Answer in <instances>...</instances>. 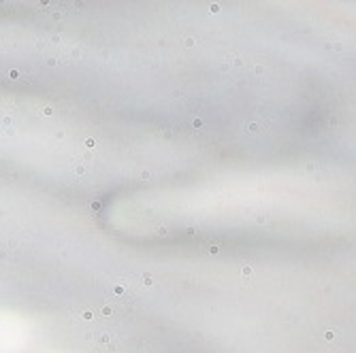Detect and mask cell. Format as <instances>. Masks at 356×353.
I'll return each instance as SVG.
<instances>
[{
    "instance_id": "6",
    "label": "cell",
    "mask_w": 356,
    "mask_h": 353,
    "mask_svg": "<svg viewBox=\"0 0 356 353\" xmlns=\"http://www.w3.org/2000/svg\"><path fill=\"white\" fill-rule=\"evenodd\" d=\"M43 115H54V111H51V106H43Z\"/></svg>"
},
{
    "instance_id": "10",
    "label": "cell",
    "mask_w": 356,
    "mask_h": 353,
    "mask_svg": "<svg viewBox=\"0 0 356 353\" xmlns=\"http://www.w3.org/2000/svg\"><path fill=\"white\" fill-rule=\"evenodd\" d=\"M218 251H220V249H218L216 245H211V247H209V253H218Z\"/></svg>"
},
{
    "instance_id": "3",
    "label": "cell",
    "mask_w": 356,
    "mask_h": 353,
    "mask_svg": "<svg viewBox=\"0 0 356 353\" xmlns=\"http://www.w3.org/2000/svg\"><path fill=\"white\" fill-rule=\"evenodd\" d=\"M85 145H87L90 149H94V147H96V140H94V138H87V140H85Z\"/></svg>"
},
{
    "instance_id": "2",
    "label": "cell",
    "mask_w": 356,
    "mask_h": 353,
    "mask_svg": "<svg viewBox=\"0 0 356 353\" xmlns=\"http://www.w3.org/2000/svg\"><path fill=\"white\" fill-rule=\"evenodd\" d=\"M241 274H243V277H250V274H252V266H250V264H245V266L241 268Z\"/></svg>"
},
{
    "instance_id": "9",
    "label": "cell",
    "mask_w": 356,
    "mask_h": 353,
    "mask_svg": "<svg viewBox=\"0 0 356 353\" xmlns=\"http://www.w3.org/2000/svg\"><path fill=\"white\" fill-rule=\"evenodd\" d=\"M330 47H335L337 51H341V49H343V47H341V43H333V45H330Z\"/></svg>"
},
{
    "instance_id": "5",
    "label": "cell",
    "mask_w": 356,
    "mask_h": 353,
    "mask_svg": "<svg viewBox=\"0 0 356 353\" xmlns=\"http://www.w3.org/2000/svg\"><path fill=\"white\" fill-rule=\"evenodd\" d=\"M186 47H194V38H192V36L186 38Z\"/></svg>"
},
{
    "instance_id": "8",
    "label": "cell",
    "mask_w": 356,
    "mask_h": 353,
    "mask_svg": "<svg viewBox=\"0 0 356 353\" xmlns=\"http://www.w3.org/2000/svg\"><path fill=\"white\" fill-rule=\"evenodd\" d=\"M143 283H145V285H152V277H149V274H143Z\"/></svg>"
},
{
    "instance_id": "1",
    "label": "cell",
    "mask_w": 356,
    "mask_h": 353,
    "mask_svg": "<svg viewBox=\"0 0 356 353\" xmlns=\"http://www.w3.org/2000/svg\"><path fill=\"white\" fill-rule=\"evenodd\" d=\"M245 130H247L250 134H258V124H247Z\"/></svg>"
},
{
    "instance_id": "7",
    "label": "cell",
    "mask_w": 356,
    "mask_h": 353,
    "mask_svg": "<svg viewBox=\"0 0 356 353\" xmlns=\"http://www.w3.org/2000/svg\"><path fill=\"white\" fill-rule=\"evenodd\" d=\"M267 219H269V217H267V215H258V217H256V221H258V223H265V221H267Z\"/></svg>"
},
{
    "instance_id": "11",
    "label": "cell",
    "mask_w": 356,
    "mask_h": 353,
    "mask_svg": "<svg viewBox=\"0 0 356 353\" xmlns=\"http://www.w3.org/2000/svg\"><path fill=\"white\" fill-rule=\"evenodd\" d=\"M141 179H143V181H147V179H149V172H147V170H145V172H141Z\"/></svg>"
},
{
    "instance_id": "4",
    "label": "cell",
    "mask_w": 356,
    "mask_h": 353,
    "mask_svg": "<svg viewBox=\"0 0 356 353\" xmlns=\"http://www.w3.org/2000/svg\"><path fill=\"white\" fill-rule=\"evenodd\" d=\"M73 172H77V175H83V172H85V166H75V168H73Z\"/></svg>"
}]
</instances>
